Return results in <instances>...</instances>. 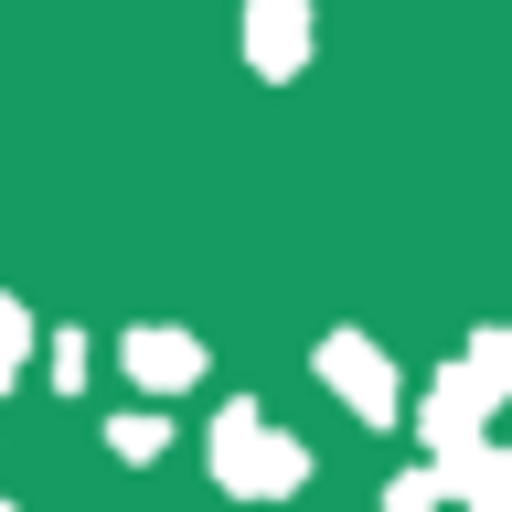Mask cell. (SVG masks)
<instances>
[{
    "mask_svg": "<svg viewBox=\"0 0 512 512\" xmlns=\"http://www.w3.org/2000/svg\"><path fill=\"white\" fill-rule=\"evenodd\" d=\"M459 363H470L491 395H512V331H470V352H459Z\"/></svg>",
    "mask_w": 512,
    "mask_h": 512,
    "instance_id": "9c48e42d",
    "label": "cell"
},
{
    "mask_svg": "<svg viewBox=\"0 0 512 512\" xmlns=\"http://www.w3.org/2000/svg\"><path fill=\"white\" fill-rule=\"evenodd\" d=\"M32 342H43V331H32V310H22V299H0V395H11V384H22Z\"/></svg>",
    "mask_w": 512,
    "mask_h": 512,
    "instance_id": "52a82bcc",
    "label": "cell"
},
{
    "mask_svg": "<svg viewBox=\"0 0 512 512\" xmlns=\"http://www.w3.org/2000/svg\"><path fill=\"white\" fill-rule=\"evenodd\" d=\"M107 448H118L128 470H150L160 448H171V427H160V416H118V427H107Z\"/></svg>",
    "mask_w": 512,
    "mask_h": 512,
    "instance_id": "ba28073f",
    "label": "cell"
},
{
    "mask_svg": "<svg viewBox=\"0 0 512 512\" xmlns=\"http://www.w3.org/2000/svg\"><path fill=\"white\" fill-rule=\"evenodd\" d=\"M491 406H502V395H491V384H480L470 363H438V384H427V406H416V438L438 448V459H459L470 438H491Z\"/></svg>",
    "mask_w": 512,
    "mask_h": 512,
    "instance_id": "3957f363",
    "label": "cell"
},
{
    "mask_svg": "<svg viewBox=\"0 0 512 512\" xmlns=\"http://www.w3.org/2000/svg\"><path fill=\"white\" fill-rule=\"evenodd\" d=\"M0 512H11V502H0Z\"/></svg>",
    "mask_w": 512,
    "mask_h": 512,
    "instance_id": "7c38bea8",
    "label": "cell"
},
{
    "mask_svg": "<svg viewBox=\"0 0 512 512\" xmlns=\"http://www.w3.org/2000/svg\"><path fill=\"white\" fill-rule=\"evenodd\" d=\"M320 384H331L363 427H395V416H406V384H395L374 331H331V342H320Z\"/></svg>",
    "mask_w": 512,
    "mask_h": 512,
    "instance_id": "7a4b0ae2",
    "label": "cell"
},
{
    "mask_svg": "<svg viewBox=\"0 0 512 512\" xmlns=\"http://www.w3.org/2000/svg\"><path fill=\"white\" fill-rule=\"evenodd\" d=\"M246 64L267 86H288L310 64V0H246Z\"/></svg>",
    "mask_w": 512,
    "mask_h": 512,
    "instance_id": "277c9868",
    "label": "cell"
},
{
    "mask_svg": "<svg viewBox=\"0 0 512 512\" xmlns=\"http://www.w3.org/2000/svg\"><path fill=\"white\" fill-rule=\"evenodd\" d=\"M86 374H96L86 331H54V384H64V395H86Z\"/></svg>",
    "mask_w": 512,
    "mask_h": 512,
    "instance_id": "8fae6325",
    "label": "cell"
},
{
    "mask_svg": "<svg viewBox=\"0 0 512 512\" xmlns=\"http://www.w3.org/2000/svg\"><path fill=\"white\" fill-rule=\"evenodd\" d=\"M438 480H448V502H470V512H512V448H491V438L438 459Z\"/></svg>",
    "mask_w": 512,
    "mask_h": 512,
    "instance_id": "8992f818",
    "label": "cell"
},
{
    "mask_svg": "<svg viewBox=\"0 0 512 512\" xmlns=\"http://www.w3.org/2000/svg\"><path fill=\"white\" fill-rule=\"evenodd\" d=\"M118 363H128V384H150V395H192V384H203V342H192V331H160V320L128 331Z\"/></svg>",
    "mask_w": 512,
    "mask_h": 512,
    "instance_id": "5b68a950",
    "label": "cell"
},
{
    "mask_svg": "<svg viewBox=\"0 0 512 512\" xmlns=\"http://www.w3.org/2000/svg\"><path fill=\"white\" fill-rule=\"evenodd\" d=\"M384 512H448V480L438 470H406L395 491H384Z\"/></svg>",
    "mask_w": 512,
    "mask_h": 512,
    "instance_id": "30bf717a",
    "label": "cell"
},
{
    "mask_svg": "<svg viewBox=\"0 0 512 512\" xmlns=\"http://www.w3.org/2000/svg\"><path fill=\"white\" fill-rule=\"evenodd\" d=\"M203 448H214V480L235 502H288V491H310V448L288 438V427H267L256 406H224Z\"/></svg>",
    "mask_w": 512,
    "mask_h": 512,
    "instance_id": "6da1fadb",
    "label": "cell"
}]
</instances>
